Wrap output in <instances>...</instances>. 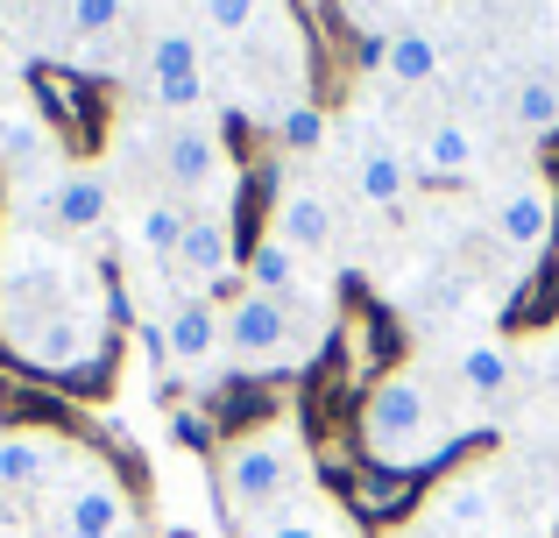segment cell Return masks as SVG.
Listing matches in <instances>:
<instances>
[{
  "label": "cell",
  "instance_id": "obj_27",
  "mask_svg": "<svg viewBox=\"0 0 559 538\" xmlns=\"http://www.w3.org/2000/svg\"><path fill=\"white\" fill-rule=\"evenodd\" d=\"M14 525V497H8V489H0V531H8Z\"/></svg>",
  "mask_w": 559,
  "mask_h": 538
},
{
  "label": "cell",
  "instance_id": "obj_10",
  "mask_svg": "<svg viewBox=\"0 0 559 538\" xmlns=\"http://www.w3.org/2000/svg\"><path fill=\"white\" fill-rule=\"evenodd\" d=\"M496 517V489H489V475H461V482H447L432 497V525L439 531H453V538H467V531H481Z\"/></svg>",
  "mask_w": 559,
  "mask_h": 538
},
{
  "label": "cell",
  "instance_id": "obj_24",
  "mask_svg": "<svg viewBox=\"0 0 559 538\" xmlns=\"http://www.w3.org/2000/svg\"><path fill=\"white\" fill-rule=\"evenodd\" d=\"M284 142L290 150H319V142H326V113H319L312 99H298V107L284 113Z\"/></svg>",
  "mask_w": 559,
  "mask_h": 538
},
{
  "label": "cell",
  "instance_id": "obj_20",
  "mask_svg": "<svg viewBox=\"0 0 559 538\" xmlns=\"http://www.w3.org/2000/svg\"><path fill=\"white\" fill-rule=\"evenodd\" d=\"M0 164H8V170H36V164H50V135H43L28 113H0Z\"/></svg>",
  "mask_w": 559,
  "mask_h": 538
},
{
  "label": "cell",
  "instance_id": "obj_4",
  "mask_svg": "<svg viewBox=\"0 0 559 538\" xmlns=\"http://www.w3.org/2000/svg\"><path fill=\"white\" fill-rule=\"evenodd\" d=\"M150 93H156V107H170V113H191L205 99L199 43H191L185 28H156V43H150Z\"/></svg>",
  "mask_w": 559,
  "mask_h": 538
},
{
  "label": "cell",
  "instance_id": "obj_1",
  "mask_svg": "<svg viewBox=\"0 0 559 538\" xmlns=\"http://www.w3.org/2000/svg\"><path fill=\"white\" fill-rule=\"evenodd\" d=\"M361 440L382 468H425V461L447 454V432H439V404L425 390L418 369H396L376 383L369 411H361Z\"/></svg>",
  "mask_w": 559,
  "mask_h": 538
},
{
  "label": "cell",
  "instance_id": "obj_23",
  "mask_svg": "<svg viewBox=\"0 0 559 538\" xmlns=\"http://www.w3.org/2000/svg\"><path fill=\"white\" fill-rule=\"evenodd\" d=\"M205 22L219 28V36H248V28L262 22V0H199Z\"/></svg>",
  "mask_w": 559,
  "mask_h": 538
},
{
  "label": "cell",
  "instance_id": "obj_8",
  "mask_svg": "<svg viewBox=\"0 0 559 538\" xmlns=\"http://www.w3.org/2000/svg\"><path fill=\"white\" fill-rule=\"evenodd\" d=\"M50 220L64 227V235H93V227L107 220V178H99V170H64V178L50 184Z\"/></svg>",
  "mask_w": 559,
  "mask_h": 538
},
{
  "label": "cell",
  "instance_id": "obj_25",
  "mask_svg": "<svg viewBox=\"0 0 559 538\" xmlns=\"http://www.w3.org/2000/svg\"><path fill=\"white\" fill-rule=\"evenodd\" d=\"M170 440L191 446V454H205V446H213V426H205V418L191 411V404H178V411H170Z\"/></svg>",
  "mask_w": 559,
  "mask_h": 538
},
{
  "label": "cell",
  "instance_id": "obj_6",
  "mask_svg": "<svg viewBox=\"0 0 559 538\" xmlns=\"http://www.w3.org/2000/svg\"><path fill=\"white\" fill-rule=\"evenodd\" d=\"M219 340H227V312H219L213 298H178L170 304V319H164V347H170V361H205V355H219Z\"/></svg>",
  "mask_w": 559,
  "mask_h": 538
},
{
  "label": "cell",
  "instance_id": "obj_2",
  "mask_svg": "<svg viewBox=\"0 0 559 538\" xmlns=\"http://www.w3.org/2000/svg\"><path fill=\"white\" fill-rule=\"evenodd\" d=\"M290 482H298V432L290 426H270L227 454V503L234 511H270V503L290 497Z\"/></svg>",
  "mask_w": 559,
  "mask_h": 538
},
{
  "label": "cell",
  "instance_id": "obj_11",
  "mask_svg": "<svg viewBox=\"0 0 559 538\" xmlns=\"http://www.w3.org/2000/svg\"><path fill=\"white\" fill-rule=\"evenodd\" d=\"M50 468H57V440H43V432H8V440H0V489H8V497L43 489Z\"/></svg>",
  "mask_w": 559,
  "mask_h": 538
},
{
  "label": "cell",
  "instance_id": "obj_14",
  "mask_svg": "<svg viewBox=\"0 0 559 538\" xmlns=\"http://www.w3.org/2000/svg\"><path fill=\"white\" fill-rule=\"evenodd\" d=\"M418 164L432 170V178H461V170H475L481 164V135H475V121H432V135H425V150H418Z\"/></svg>",
  "mask_w": 559,
  "mask_h": 538
},
{
  "label": "cell",
  "instance_id": "obj_29",
  "mask_svg": "<svg viewBox=\"0 0 559 538\" xmlns=\"http://www.w3.org/2000/svg\"><path fill=\"white\" fill-rule=\"evenodd\" d=\"M347 8H355V14H369V8H382V0H347Z\"/></svg>",
  "mask_w": 559,
  "mask_h": 538
},
{
  "label": "cell",
  "instance_id": "obj_13",
  "mask_svg": "<svg viewBox=\"0 0 559 538\" xmlns=\"http://www.w3.org/2000/svg\"><path fill=\"white\" fill-rule=\"evenodd\" d=\"M164 170L178 184H213L219 178V142L205 135L199 121H170V142H164Z\"/></svg>",
  "mask_w": 559,
  "mask_h": 538
},
{
  "label": "cell",
  "instance_id": "obj_21",
  "mask_svg": "<svg viewBox=\"0 0 559 538\" xmlns=\"http://www.w3.org/2000/svg\"><path fill=\"white\" fill-rule=\"evenodd\" d=\"M185 227H191V220H185L178 206H170V199H150V206L135 213V241H142V249H150V255H178Z\"/></svg>",
  "mask_w": 559,
  "mask_h": 538
},
{
  "label": "cell",
  "instance_id": "obj_30",
  "mask_svg": "<svg viewBox=\"0 0 559 538\" xmlns=\"http://www.w3.org/2000/svg\"><path fill=\"white\" fill-rule=\"evenodd\" d=\"M8 8H36V0H8Z\"/></svg>",
  "mask_w": 559,
  "mask_h": 538
},
{
  "label": "cell",
  "instance_id": "obj_28",
  "mask_svg": "<svg viewBox=\"0 0 559 538\" xmlns=\"http://www.w3.org/2000/svg\"><path fill=\"white\" fill-rule=\"evenodd\" d=\"M8 28H14V14H8V0H0V50H8Z\"/></svg>",
  "mask_w": 559,
  "mask_h": 538
},
{
  "label": "cell",
  "instance_id": "obj_9",
  "mask_svg": "<svg viewBox=\"0 0 559 538\" xmlns=\"http://www.w3.org/2000/svg\"><path fill=\"white\" fill-rule=\"evenodd\" d=\"M496 235H503L510 249H546V241H552V192H538V184L503 192V206H496Z\"/></svg>",
  "mask_w": 559,
  "mask_h": 538
},
{
  "label": "cell",
  "instance_id": "obj_3",
  "mask_svg": "<svg viewBox=\"0 0 559 538\" xmlns=\"http://www.w3.org/2000/svg\"><path fill=\"white\" fill-rule=\"evenodd\" d=\"M234 355V369H284V361H298V326H290L284 298H262V290H248V298H234L227 312V340H219Z\"/></svg>",
  "mask_w": 559,
  "mask_h": 538
},
{
  "label": "cell",
  "instance_id": "obj_17",
  "mask_svg": "<svg viewBox=\"0 0 559 538\" xmlns=\"http://www.w3.org/2000/svg\"><path fill=\"white\" fill-rule=\"evenodd\" d=\"M510 121H518L524 135H552L559 128V79L552 71H532V79L510 93Z\"/></svg>",
  "mask_w": 559,
  "mask_h": 538
},
{
  "label": "cell",
  "instance_id": "obj_7",
  "mask_svg": "<svg viewBox=\"0 0 559 538\" xmlns=\"http://www.w3.org/2000/svg\"><path fill=\"white\" fill-rule=\"evenodd\" d=\"M57 525H64V538H128V497L114 482H79Z\"/></svg>",
  "mask_w": 559,
  "mask_h": 538
},
{
  "label": "cell",
  "instance_id": "obj_22",
  "mask_svg": "<svg viewBox=\"0 0 559 538\" xmlns=\"http://www.w3.org/2000/svg\"><path fill=\"white\" fill-rule=\"evenodd\" d=\"M121 0H64V22H71V36H114L121 28Z\"/></svg>",
  "mask_w": 559,
  "mask_h": 538
},
{
  "label": "cell",
  "instance_id": "obj_5",
  "mask_svg": "<svg viewBox=\"0 0 559 538\" xmlns=\"http://www.w3.org/2000/svg\"><path fill=\"white\" fill-rule=\"evenodd\" d=\"M270 235L290 241V249H326V241H333V206H326V192L284 178V184H276V206H270Z\"/></svg>",
  "mask_w": 559,
  "mask_h": 538
},
{
  "label": "cell",
  "instance_id": "obj_16",
  "mask_svg": "<svg viewBox=\"0 0 559 538\" xmlns=\"http://www.w3.org/2000/svg\"><path fill=\"white\" fill-rule=\"evenodd\" d=\"M510 369H518V355H510L503 340H475L453 355V375H461V390H475V397H496V390L510 383Z\"/></svg>",
  "mask_w": 559,
  "mask_h": 538
},
{
  "label": "cell",
  "instance_id": "obj_15",
  "mask_svg": "<svg viewBox=\"0 0 559 538\" xmlns=\"http://www.w3.org/2000/svg\"><path fill=\"white\" fill-rule=\"evenodd\" d=\"M170 263H178L185 276H199V284H219V276L234 270V241H227V227H219V220H191Z\"/></svg>",
  "mask_w": 559,
  "mask_h": 538
},
{
  "label": "cell",
  "instance_id": "obj_19",
  "mask_svg": "<svg viewBox=\"0 0 559 538\" xmlns=\"http://www.w3.org/2000/svg\"><path fill=\"white\" fill-rule=\"evenodd\" d=\"M248 290H262V298H284V290H298V249L290 241H255V255H248Z\"/></svg>",
  "mask_w": 559,
  "mask_h": 538
},
{
  "label": "cell",
  "instance_id": "obj_12",
  "mask_svg": "<svg viewBox=\"0 0 559 538\" xmlns=\"http://www.w3.org/2000/svg\"><path fill=\"white\" fill-rule=\"evenodd\" d=\"M439 64H447V50H439L432 28H390V64H382V79H390V85L418 93V85L439 79Z\"/></svg>",
  "mask_w": 559,
  "mask_h": 538
},
{
  "label": "cell",
  "instance_id": "obj_26",
  "mask_svg": "<svg viewBox=\"0 0 559 538\" xmlns=\"http://www.w3.org/2000/svg\"><path fill=\"white\" fill-rule=\"evenodd\" d=\"M262 538H326V531H319V517H276Z\"/></svg>",
  "mask_w": 559,
  "mask_h": 538
},
{
  "label": "cell",
  "instance_id": "obj_18",
  "mask_svg": "<svg viewBox=\"0 0 559 538\" xmlns=\"http://www.w3.org/2000/svg\"><path fill=\"white\" fill-rule=\"evenodd\" d=\"M355 192L369 199V206H404V192H411L404 156H396V150H369V156L355 164Z\"/></svg>",
  "mask_w": 559,
  "mask_h": 538
}]
</instances>
